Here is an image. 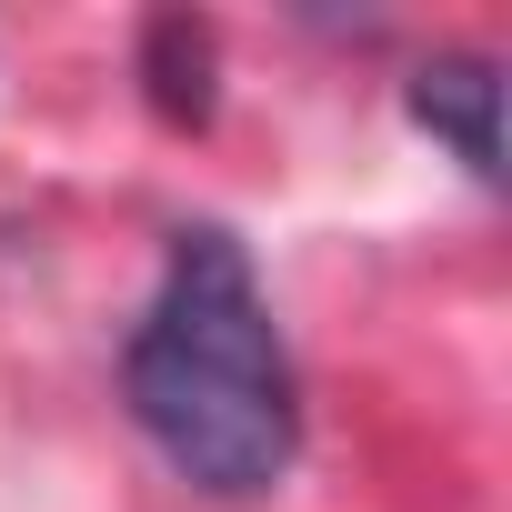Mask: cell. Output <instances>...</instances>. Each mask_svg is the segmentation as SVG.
Returning <instances> with one entry per match:
<instances>
[{"mask_svg":"<svg viewBox=\"0 0 512 512\" xmlns=\"http://www.w3.org/2000/svg\"><path fill=\"white\" fill-rule=\"evenodd\" d=\"M121 402L141 442L211 502H262L302 462V372L272 292L221 221L171 231L161 282L121 342Z\"/></svg>","mask_w":512,"mask_h":512,"instance_id":"6da1fadb","label":"cell"},{"mask_svg":"<svg viewBox=\"0 0 512 512\" xmlns=\"http://www.w3.org/2000/svg\"><path fill=\"white\" fill-rule=\"evenodd\" d=\"M412 121L472 171V181H502V71L482 51H442L412 71Z\"/></svg>","mask_w":512,"mask_h":512,"instance_id":"7a4b0ae2","label":"cell"},{"mask_svg":"<svg viewBox=\"0 0 512 512\" xmlns=\"http://www.w3.org/2000/svg\"><path fill=\"white\" fill-rule=\"evenodd\" d=\"M221 81V51H211V21H191V11H161V21H141V101L171 121V131H201L211 121V91Z\"/></svg>","mask_w":512,"mask_h":512,"instance_id":"3957f363","label":"cell"}]
</instances>
